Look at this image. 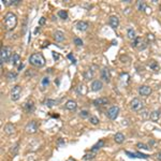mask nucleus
I'll return each mask as SVG.
<instances>
[{"label":"nucleus","instance_id":"f257e3e1","mask_svg":"<svg viewBox=\"0 0 161 161\" xmlns=\"http://www.w3.org/2000/svg\"><path fill=\"white\" fill-rule=\"evenodd\" d=\"M17 24V17L13 12H8L6 14V16L3 18V25H4V29L8 31L13 30L16 27Z\"/></svg>","mask_w":161,"mask_h":161},{"label":"nucleus","instance_id":"f03ea898","mask_svg":"<svg viewBox=\"0 0 161 161\" xmlns=\"http://www.w3.org/2000/svg\"><path fill=\"white\" fill-rule=\"evenodd\" d=\"M29 62H30V65H32L33 67L41 68V67H43L45 65V58L41 53H35L29 57Z\"/></svg>","mask_w":161,"mask_h":161},{"label":"nucleus","instance_id":"7ed1b4c3","mask_svg":"<svg viewBox=\"0 0 161 161\" xmlns=\"http://www.w3.org/2000/svg\"><path fill=\"white\" fill-rule=\"evenodd\" d=\"M12 55V49L10 46H3L1 48V52H0V60H1V65L4 64V62H7L10 60Z\"/></svg>","mask_w":161,"mask_h":161},{"label":"nucleus","instance_id":"20e7f679","mask_svg":"<svg viewBox=\"0 0 161 161\" xmlns=\"http://www.w3.org/2000/svg\"><path fill=\"white\" fill-rule=\"evenodd\" d=\"M130 107H131L132 111L139 112L144 107V102L141 99H139V98H134V99H132L130 102Z\"/></svg>","mask_w":161,"mask_h":161},{"label":"nucleus","instance_id":"39448f33","mask_svg":"<svg viewBox=\"0 0 161 161\" xmlns=\"http://www.w3.org/2000/svg\"><path fill=\"white\" fill-rule=\"evenodd\" d=\"M20 92H22V87L19 85H15L12 89H11V93H10V97L13 101H17L20 97Z\"/></svg>","mask_w":161,"mask_h":161},{"label":"nucleus","instance_id":"423d86ee","mask_svg":"<svg viewBox=\"0 0 161 161\" xmlns=\"http://www.w3.org/2000/svg\"><path fill=\"white\" fill-rule=\"evenodd\" d=\"M118 114H119V107H118V106H115V105L111 106V107L106 111V116L110 118L111 120H114V119H116L117 116H118Z\"/></svg>","mask_w":161,"mask_h":161},{"label":"nucleus","instance_id":"0eeeda50","mask_svg":"<svg viewBox=\"0 0 161 161\" xmlns=\"http://www.w3.org/2000/svg\"><path fill=\"white\" fill-rule=\"evenodd\" d=\"M25 130H26V132L29 133V134L35 133V132L38 131V123H37V121H35V120L29 121V122L27 123V126H26Z\"/></svg>","mask_w":161,"mask_h":161},{"label":"nucleus","instance_id":"6e6552de","mask_svg":"<svg viewBox=\"0 0 161 161\" xmlns=\"http://www.w3.org/2000/svg\"><path fill=\"white\" fill-rule=\"evenodd\" d=\"M152 92H153L152 88H150L149 86H147V85H143V86H141V87L139 88V93L141 96H143V97H147Z\"/></svg>","mask_w":161,"mask_h":161},{"label":"nucleus","instance_id":"1a4fd4ad","mask_svg":"<svg viewBox=\"0 0 161 161\" xmlns=\"http://www.w3.org/2000/svg\"><path fill=\"white\" fill-rule=\"evenodd\" d=\"M101 79L104 81L105 83H110L111 82V72L107 68H103L101 70Z\"/></svg>","mask_w":161,"mask_h":161},{"label":"nucleus","instance_id":"9d476101","mask_svg":"<svg viewBox=\"0 0 161 161\" xmlns=\"http://www.w3.org/2000/svg\"><path fill=\"white\" fill-rule=\"evenodd\" d=\"M24 110L27 112V113H33L34 110H35V106H34V103L33 101H27L24 104Z\"/></svg>","mask_w":161,"mask_h":161},{"label":"nucleus","instance_id":"9b49d317","mask_svg":"<svg viewBox=\"0 0 161 161\" xmlns=\"http://www.w3.org/2000/svg\"><path fill=\"white\" fill-rule=\"evenodd\" d=\"M102 87H103V84L99 80H96L91 83V90L92 91H99L102 89Z\"/></svg>","mask_w":161,"mask_h":161},{"label":"nucleus","instance_id":"f8f14e48","mask_svg":"<svg viewBox=\"0 0 161 161\" xmlns=\"http://www.w3.org/2000/svg\"><path fill=\"white\" fill-rule=\"evenodd\" d=\"M108 103V99L107 98H98V99L93 100V105L95 106H101V105H106Z\"/></svg>","mask_w":161,"mask_h":161},{"label":"nucleus","instance_id":"ddd939ff","mask_svg":"<svg viewBox=\"0 0 161 161\" xmlns=\"http://www.w3.org/2000/svg\"><path fill=\"white\" fill-rule=\"evenodd\" d=\"M65 107L68 111H75L76 107H77V104H76V102L74 100H68V101L66 102Z\"/></svg>","mask_w":161,"mask_h":161},{"label":"nucleus","instance_id":"4468645a","mask_svg":"<svg viewBox=\"0 0 161 161\" xmlns=\"http://www.w3.org/2000/svg\"><path fill=\"white\" fill-rule=\"evenodd\" d=\"M93 69V66H91L90 69H88L87 71H85L84 73H83V75H84V79L86 81H90L91 79H93V74H95V70Z\"/></svg>","mask_w":161,"mask_h":161},{"label":"nucleus","instance_id":"2eb2a0df","mask_svg":"<svg viewBox=\"0 0 161 161\" xmlns=\"http://www.w3.org/2000/svg\"><path fill=\"white\" fill-rule=\"evenodd\" d=\"M4 132H6L8 135H11L15 132V127L12 122H8L6 126H4Z\"/></svg>","mask_w":161,"mask_h":161},{"label":"nucleus","instance_id":"dca6fc26","mask_svg":"<svg viewBox=\"0 0 161 161\" xmlns=\"http://www.w3.org/2000/svg\"><path fill=\"white\" fill-rule=\"evenodd\" d=\"M108 24H110L111 27H113L114 29H116L119 25V19L117 16H111L110 19H108Z\"/></svg>","mask_w":161,"mask_h":161},{"label":"nucleus","instance_id":"f3484780","mask_svg":"<svg viewBox=\"0 0 161 161\" xmlns=\"http://www.w3.org/2000/svg\"><path fill=\"white\" fill-rule=\"evenodd\" d=\"M54 39L55 41H57V42H62V41H65V34L64 32H61V31H56V32L54 33Z\"/></svg>","mask_w":161,"mask_h":161},{"label":"nucleus","instance_id":"a211bd4d","mask_svg":"<svg viewBox=\"0 0 161 161\" xmlns=\"http://www.w3.org/2000/svg\"><path fill=\"white\" fill-rule=\"evenodd\" d=\"M76 28L81 30V31H86L88 29V24L86 22H83V20H80V22L76 23Z\"/></svg>","mask_w":161,"mask_h":161},{"label":"nucleus","instance_id":"6ab92c4d","mask_svg":"<svg viewBox=\"0 0 161 161\" xmlns=\"http://www.w3.org/2000/svg\"><path fill=\"white\" fill-rule=\"evenodd\" d=\"M102 147H104V141H103V140H100V141H98V142L92 146L91 152H92V153H93V152H97V150L101 149Z\"/></svg>","mask_w":161,"mask_h":161},{"label":"nucleus","instance_id":"aec40b11","mask_svg":"<svg viewBox=\"0 0 161 161\" xmlns=\"http://www.w3.org/2000/svg\"><path fill=\"white\" fill-rule=\"evenodd\" d=\"M114 141H115L117 144H121L125 141V135L121 132H118V133H116L115 135H114Z\"/></svg>","mask_w":161,"mask_h":161},{"label":"nucleus","instance_id":"412c9836","mask_svg":"<svg viewBox=\"0 0 161 161\" xmlns=\"http://www.w3.org/2000/svg\"><path fill=\"white\" fill-rule=\"evenodd\" d=\"M150 119H152L153 121H158V119L160 118V111H153L150 113Z\"/></svg>","mask_w":161,"mask_h":161},{"label":"nucleus","instance_id":"4be33fe9","mask_svg":"<svg viewBox=\"0 0 161 161\" xmlns=\"http://www.w3.org/2000/svg\"><path fill=\"white\" fill-rule=\"evenodd\" d=\"M148 66H149V68L152 69V70H154V71H156V72H158V71H159V65H158V62H157V61L150 60V61H149V64H148Z\"/></svg>","mask_w":161,"mask_h":161},{"label":"nucleus","instance_id":"5701e85b","mask_svg":"<svg viewBox=\"0 0 161 161\" xmlns=\"http://www.w3.org/2000/svg\"><path fill=\"white\" fill-rule=\"evenodd\" d=\"M128 38L130 40H135L138 37L135 35V32H134V30L132 28H129L128 29Z\"/></svg>","mask_w":161,"mask_h":161},{"label":"nucleus","instance_id":"b1692460","mask_svg":"<svg viewBox=\"0 0 161 161\" xmlns=\"http://www.w3.org/2000/svg\"><path fill=\"white\" fill-rule=\"evenodd\" d=\"M7 79L9 81H15L17 79V74L14 72H9V73H7Z\"/></svg>","mask_w":161,"mask_h":161},{"label":"nucleus","instance_id":"393cba45","mask_svg":"<svg viewBox=\"0 0 161 161\" xmlns=\"http://www.w3.org/2000/svg\"><path fill=\"white\" fill-rule=\"evenodd\" d=\"M19 59H20V57L17 53H14L13 56H12V62H13V65L14 66H16L18 62H19Z\"/></svg>","mask_w":161,"mask_h":161},{"label":"nucleus","instance_id":"a878e982","mask_svg":"<svg viewBox=\"0 0 161 161\" xmlns=\"http://www.w3.org/2000/svg\"><path fill=\"white\" fill-rule=\"evenodd\" d=\"M18 149H19V144H18V143L14 144V145H13V147L11 148V153H12V155H13V156H16L17 153H18Z\"/></svg>","mask_w":161,"mask_h":161},{"label":"nucleus","instance_id":"bb28decb","mask_svg":"<svg viewBox=\"0 0 161 161\" xmlns=\"http://www.w3.org/2000/svg\"><path fill=\"white\" fill-rule=\"evenodd\" d=\"M146 8H147V6H146V3H145L144 1H139L138 2V9L140 10V11H145Z\"/></svg>","mask_w":161,"mask_h":161},{"label":"nucleus","instance_id":"cd10ccee","mask_svg":"<svg viewBox=\"0 0 161 161\" xmlns=\"http://www.w3.org/2000/svg\"><path fill=\"white\" fill-rule=\"evenodd\" d=\"M89 121H90L91 125H95V126L100 122V121H99V118L96 117V116H93V115H91V116L89 117Z\"/></svg>","mask_w":161,"mask_h":161},{"label":"nucleus","instance_id":"c85d7f7f","mask_svg":"<svg viewBox=\"0 0 161 161\" xmlns=\"http://www.w3.org/2000/svg\"><path fill=\"white\" fill-rule=\"evenodd\" d=\"M58 16L61 19H67V18H68V13H67L66 11H62V10H61V11L58 12Z\"/></svg>","mask_w":161,"mask_h":161},{"label":"nucleus","instance_id":"c756f323","mask_svg":"<svg viewBox=\"0 0 161 161\" xmlns=\"http://www.w3.org/2000/svg\"><path fill=\"white\" fill-rule=\"evenodd\" d=\"M137 147L139 149H145V150H148L149 149V146L146 144H143V143H138L137 144Z\"/></svg>","mask_w":161,"mask_h":161},{"label":"nucleus","instance_id":"7c9ffc66","mask_svg":"<svg viewBox=\"0 0 161 161\" xmlns=\"http://www.w3.org/2000/svg\"><path fill=\"white\" fill-rule=\"evenodd\" d=\"M80 116L82 117V118H89L90 116H89V112L88 111H86V110H83V111H81V113H80Z\"/></svg>","mask_w":161,"mask_h":161},{"label":"nucleus","instance_id":"2f4dec72","mask_svg":"<svg viewBox=\"0 0 161 161\" xmlns=\"http://www.w3.org/2000/svg\"><path fill=\"white\" fill-rule=\"evenodd\" d=\"M73 42H74V44L77 45V46H82V45H83V41H82V39L77 38V37L73 39Z\"/></svg>","mask_w":161,"mask_h":161},{"label":"nucleus","instance_id":"473e14b6","mask_svg":"<svg viewBox=\"0 0 161 161\" xmlns=\"http://www.w3.org/2000/svg\"><path fill=\"white\" fill-rule=\"evenodd\" d=\"M135 155H137V158H141V159H147V158H149V156L145 155V154H142V153H135Z\"/></svg>","mask_w":161,"mask_h":161},{"label":"nucleus","instance_id":"72a5a7b5","mask_svg":"<svg viewBox=\"0 0 161 161\" xmlns=\"http://www.w3.org/2000/svg\"><path fill=\"white\" fill-rule=\"evenodd\" d=\"M55 103H56L55 100H53V99H48L47 101H46V105H47L48 107H53V106L55 105Z\"/></svg>","mask_w":161,"mask_h":161},{"label":"nucleus","instance_id":"f704fd0d","mask_svg":"<svg viewBox=\"0 0 161 161\" xmlns=\"http://www.w3.org/2000/svg\"><path fill=\"white\" fill-rule=\"evenodd\" d=\"M95 158V154L93 153H90V154H86L84 159H87V160H90V159H93Z\"/></svg>","mask_w":161,"mask_h":161},{"label":"nucleus","instance_id":"c9c22d12","mask_svg":"<svg viewBox=\"0 0 161 161\" xmlns=\"http://www.w3.org/2000/svg\"><path fill=\"white\" fill-rule=\"evenodd\" d=\"M49 84V80H48V77H44V79L42 80V85L44 86V87H46Z\"/></svg>","mask_w":161,"mask_h":161},{"label":"nucleus","instance_id":"e433bc0d","mask_svg":"<svg viewBox=\"0 0 161 161\" xmlns=\"http://www.w3.org/2000/svg\"><path fill=\"white\" fill-rule=\"evenodd\" d=\"M140 41H141V39H140V38H137L135 40H133V42H132V47H137L138 44L140 43Z\"/></svg>","mask_w":161,"mask_h":161},{"label":"nucleus","instance_id":"4c0bfd02","mask_svg":"<svg viewBox=\"0 0 161 161\" xmlns=\"http://www.w3.org/2000/svg\"><path fill=\"white\" fill-rule=\"evenodd\" d=\"M68 59H70V60L72 61V64H74V65L76 64V60H75V58H74V57H73V55H72L71 53L68 55Z\"/></svg>","mask_w":161,"mask_h":161},{"label":"nucleus","instance_id":"58836bf2","mask_svg":"<svg viewBox=\"0 0 161 161\" xmlns=\"http://www.w3.org/2000/svg\"><path fill=\"white\" fill-rule=\"evenodd\" d=\"M19 3V0H10V6H17Z\"/></svg>","mask_w":161,"mask_h":161},{"label":"nucleus","instance_id":"ea45409f","mask_svg":"<svg viewBox=\"0 0 161 161\" xmlns=\"http://www.w3.org/2000/svg\"><path fill=\"white\" fill-rule=\"evenodd\" d=\"M126 155H128V157L130 158H137V155L134 153H130V152H126Z\"/></svg>","mask_w":161,"mask_h":161},{"label":"nucleus","instance_id":"a19ab883","mask_svg":"<svg viewBox=\"0 0 161 161\" xmlns=\"http://www.w3.org/2000/svg\"><path fill=\"white\" fill-rule=\"evenodd\" d=\"M45 22H46V18H45V17H41V18L39 19V25L42 26V25L45 24Z\"/></svg>","mask_w":161,"mask_h":161},{"label":"nucleus","instance_id":"79ce46f5","mask_svg":"<svg viewBox=\"0 0 161 161\" xmlns=\"http://www.w3.org/2000/svg\"><path fill=\"white\" fill-rule=\"evenodd\" d=\"M53 57H54V59L57 61V60L59 59V54L57 53V52H53Z\"/></svg>","mask_w":161,"mask_h":161},{"label":"nucleus","instance_id":"37998d69","mask_svg":"<svg viewBox=\"0 0 161 161\" xmlns=\"http://www.w3.org/2000/svg\"><path fill=\"white\" fill-rule=\"evenodd\" d=\"M155 157H156V159H157V160L161 161V152H159V153L156 154V155H155Z\"/></svg>","mask_w":161,"mask_h":161},{"label":"nucleus","instance_id":"c03bdc74","mask_svg":"<svg viewBox=\"0 0 161 161\" xmlns=\"http://www.w3.org/2000/svg\"><path fill=\"white\" fill-rule=\"evenodd\" d=\"M57 144H58V145H62V144H65V141H64V140H62V139H59L58 140V142H57Z\"/></svg>","mask_w":161,"mask_h":161},{"label":"nucleus","instance_id":"a18cd8bd","mask_svg":"<svg viewBox=\"0 0 161 161\" xmlns=\"http://www.w3.org/2000/svg\"><path fill=\"white\" fill-rule=\"evenodd\" d=\"M23 68H24V65H20V66H19V68H18V71H19L20 69H23Z\"/></svg>","mask_w":161,"mask_h":161},{"label":"nucleus","instance_id":"49530a36","mask_svg":"<svg viewBox=\"0 0 161 161\" xmlns=\"http://www.w3.org/2000/svg\"><path fill=\"white\" fill-rule=\"evenodd\" d=\"M160 10H161V6H160Z\"/></svg>","mask_w":161,"mask_h":161}]
</instances>
